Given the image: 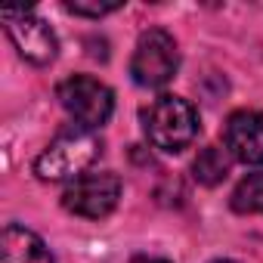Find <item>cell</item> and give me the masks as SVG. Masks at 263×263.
<instances>
[{
  "instance_id": "6",
  "label": "cell",
  "mask_w": 263,
  "mask_h": 263,
  "mask_svg": "<svg viewBox=\"0 0 263 263\" xmlns=\"http://www.w3.org/2000/svg\"><path fill=\"white\" fill-rule=\"evenodd\" d=\"M4 28L7 37L13 41V47L19 50V56L31 65H50L59 53V41L53 34V28L37 16V13H25V10H4Z\"/></svg>"
},
{
  "instance_id": "11",
  "label": "cell",
  "mask_w": 263,
  "mask_h": 263,
  "mask_svg": "<svg viewBox=\"0 0 263 263\" xmlns=\"http://www.w3.org/2000/svg\"><path fill=\"white\" fill-rule=\"evenodd\" d=\"M65 10L68 13H74V16H90V19H99V16H105V13H115V10H121V4H115V0H108V4H87V0H65Z\"/></svg>"
},
{
  "instance_id": "1",
  "label": "cell",
  "mask_w": 263,
  "mask_h": 263,
  "mask_svg": "<svg viewBox=\"0 0 263 263\" xmlns=\"http://www.w3.org/2000/svg\"><path fill=\"white\" fill-rule=\"evenodd\" d=\"M99 152H102V143L93 130L71 127V130H62V134L37 155L34 174L44 183H74L78 177H84L93 167Z\"/></svg>"
},
{
  "instance_id": "8",
  "label": "cell",
  "mask_w": 263,
  "mask_h": 263,
  "mask_svg": "<svg viewBox=\"0 0 263 263\" xmlns=\"http://www.w3.org/2000/svg\"><path fill=\"white\" fill-rule=\"evenodd\" d=\"M0 263H53V254L37 232L7 223L0 235Z\"/></svg>"
},
{
  "instance_id": "4",
  "label": "cell",
  "mask_w": 263,
  "mask_h": 263,
  "mask_svg": "<svg viewBox=\"0 0 263 263\" xmlns=\"http://www.w3.org/2000/svg\"><path fill=\"white\" fill-rule=\"evenodd\" d=\"M56 99L68 111V118L78 127H87V130H96V127L108 124V118L115 111V93L90 74L65 78L56 87Z\"/></svg>"
},
{
  "instance_id": "9",
  "label": "cell",
  "mask_w": 263,
  "mask_h": 263,
  "mask_svg": "<svg viewBox=\"0 0 263 263\" xmlns=\"http://www.w3.org/2000/svg\"><path fill=\"white\" fill-rule=\"evenodd\" d=\"M192 174L201 186H217L229 177V152L220 146H204L195 161H192Z\"/></svg>"
},
{
  "instance_id": "3",
  "label": "cell",
  "mask_w": 263,
  "mask_h": 263,
  "mask_svg": "<svg viewBox=\"0 0 263 263\" xmlns=\"http://www.w3.org/2000/svg\"><path fill=\"white\" fill-rule=\"evenodd\" d=\"M177 68H180V50H177L174 34H167L164 28L143 31L134 56H130V78H134V84L146 90H158L174 81Z\"/></svg>"
},
{
  "instance_id": "13",
  "label": "cell",
  "mask_w": 263,
  "mask_h": 263,
  "mask_svg": "<svg viewBox=\"0 0 263 263\" xmlns=\"http://www.w3.org/2000/svg\"><path fill=\"white\" fill-rule=\"evenodd\" d=\"M211 263H235V260H211Z\"/></svg>"
},
{
  "instance_id": "2",
  "label": "cell",
  "mask_w": 263,
  "mask_h": 263,
  "mask_svg": "<svg viewBox=\"0 0 263 263\" xmlns=\"http://www.w3.org/2000/svg\"><path fill=\"white\" fill-rule=\"evenodd\" d=\"M143 130H146V140L155 149L177 155V152L189 149L198 137V111L183 96L167 93V96H158L143 111Z\"/></svg>"
},
{
  "instance_id": "5",
  "label": "cell",
  "mask_w": 263,
  "mask_h": 263,
  "mask_svg": "<svg viewBox=\"0 0 263 263\" xmlns=\"http://www.w3.org/2000/svg\"><path fill=\"white\" fill-rule=\"evenodd\" d=\"M121 201V177L111 171H87L62 192V208L84 220L108 217Z\"/></svg>"
},
{
  "instance_id": "7",
  "label": "cell",
  "mask_w": 263,
  "mask_h": 263,
  "mask_svg": "<svg viewBox=\"0 0 263 263\" xmlns=\"http://www.w3.org/2000/svg\"><path fill=\"white\" fill-rule=\"evenodd\" d=\"M223 146L241 164H263V115L254 108L232 111L223 124Z\"/></svg>"
},
{
  "instance_id": "10",
  "label": "cell",
  "mask_w": 263,
  "mask_h": 263,
  "mask_svg": "<svg viewBox=\"0 0 263 263\" xmlns=\"http://www.w3.org/2000/svg\"><path fill=\"white\" fill-rule=\"evenodd\" d=\"M229 204L238 214H263V174H248L232 189Z\"/></svg>"
},
{
  "instance_id": "12",
  "label": "cell",
  "mask_w": 263,
  "mask_h": 263,
  "mask_svg": "<svg viewBox=\"0 0 263 263\" xmlns=\"http://www.w3.org/2000/svg\"><path fill=\"white\" fill-rule=\"evenodd\" d=\"M130 263H171V260H164V257H149V254H140V257H134Z\"/></svg>"
}]
</instances>
